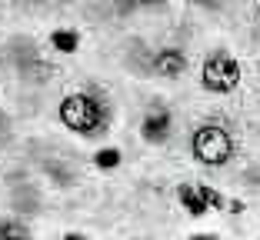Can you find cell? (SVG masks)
I'll list each match as a JSON object with an SVG mask.
<instances>
[{"instance_id": "cell-1", "label": "cell", "mask_w": 260, "mask_h": 240, "mask_svg": "<svg viewBox=\"0 0 260 240\" xmlns=\"http://www.w3.org/2000/svg\"><path fill=\"white\" fill-rule=\"evenodd\" d=\"M57 117H60V124L70 133H77V137H84V140H97L110 130L114 110H110L107 97L100 90H74L60 100Z\"/></svg>"}, {"instance_id": "cell-2", "label": "cell", "mask_w": 260, "mask_h": 240, "mask_svg": "<svg viewBox=\"0 0 260 240\" xmlns=\"http://www.w3.org/2000/svg\"><path fill=\"white\" fill-rule=\"evenodd\" d=\"M190 154L197 163L204 167H223V163L234 160L237 154V144H234V133L220 124H204L193 130L190 137Z\"/></svg>"}, {"instance_id": "cell-3", "label": "cell", "mask_w": 260, "mask_h": 240, "mask_svg": "<svg viewBox=\"0 0 260 240\" xmlns=\"http://www.w3.org/2000/svg\"><path fill=\"white\" fill-rule=\"evenodd\" d=\"M240 74H244V70H240V60L230 54L227 47H214V50L204 57V63H200V84L210 93L237 90Z\"/></svg>"}, {"instance_id": "cell-4", "label": "cell", "mask_w": 260, "mask_h": 240, "mask_svg": "<svg viewBox=\"0 0 260 240\" xmlns=\"http://www.w3.org/2000/svg\"><path fill=\"white\" fill-rule=\"evenodd\" d=\"M150 74H157V77H184L187 74V54L180 50V47H160V50H153L150 57Z\"/></svg>"}, {"instance_id": "cell-5", "label": "cell", "mask_w": 260, "mask_h": 240, "mask_svg": "<svg viewBox=\"0 0 260 240\" xmlns=\"http://www.w3.org/2000/svg\"><path fill=\"white\" fill-rule=\"evenodd\" d=\"M170 130H174V114L167 107H153L144 114V124H140V137L147 144H167Z\"/></svg>"}, {"instance_id": "cell-6", "label": "cell", "mask_w": 260, "mask_h": 240, "mask_svg": "<svg viewBox=\"0 0 260 240\" xmlns=\"http://www.w3.org/2000/svg\"><path fill=\"white\" fill-rule=\"evenodd\" d=\"M10 207H14L17 217H20V214H34V210L40 207L37 187H30V184H17L14 190H10Z\"/></svg>"}, {"instance_id": "cell-7", "label": "cell", "mask_w": 260, "mask_h": 240, "mask_svg": "<svg viewBox=\"0 0 260 240\" xmlns=\"http://www.w3.org/2000/svg\"><path fill=\"white\" fill-rule=\"evenodd\" d=\"M0 240H34V230L23 217L4 214V217H0Z\"/></svg>"}, {"instance_id": "cell-8", "label": "cell", "mask_w": 260, "mask_h": 240, "mask_svg": "<svg viewBox=\"0 0 260 240\" xmlns=\"http://www.w3.org/2000/svg\"><path fill=\"white\" fill-rule=\"evenodd\" d=\"M177 200L184 203V210L190 214V217H204L207 210H210L204 200H200V194H197V187H193V184H180V187H177Z\"/></svg>"}, {"instance_id": "cell-9", "label": "cell", "mask_w": 260, "mask_h": 240, "mask_svg": "<svg viewBox=\"0 0 260 240\" xmlns=\"http://www.w3.org/2000/svg\"><path fill=\"white\" fill-rule=\"evenodd\" d=\"M50 47H54L57 54H77V47H80V33L63 27V30H54L50 33Z\"/></svg>"}, {"instance_id": "cell-10", "label": "cell", "mask_w": 260, "mask_h": 240, "mask_svg": "<svg viewBox=\"0 0 260 240\" xmlns=\"http://www.w3.org/2000/svg\"><path fill=\"white\" fill-rule=\"evenodd\" d=\"M44 174L54 180L57 187H70V184H74V170H70L67 163H60V160H47L44 163Z\"/></svg>"}, {"instance_id": "cell-11", "label": "cell", "mask_w": 260, "mask_h": 240, "mask_svg": "<svg viewBox=\"0 0 260 240\" xmlns=\"http://www.w3.org/2000/svg\"><path fill=\"white\" fill-rule=\"evenodd\" d=\"M120 160H123V154L117 147H104V150L93 154V167H97V170H117Z\"/></svg>"}, {"instance_id": "cell-12", "label": "cell", "mask_w": 260, "mask_h": 240, "mask_svg": "<svg viewBox=\"0 0 260 240\" xmlns=\"http://www.w3.org/2000/svg\"><path fill=\"white\" fill-rule=\"evenodd\" d=\"M197 194H200V200H204L210 210H220V214L227 210V203H230V200H223L220 190H214V187H207V184H197Z\"/></svg>"}, {"instance_id": "cell-13", "label": "cell", "mask_w": 260, "mask_h": 240, "mask_svg": "<svg viewBox=\"0 0 260 240\" xmlns=\"http://www.w3.org/2000/svg\"><path fill=\"white\" fill-rule=\"evenodd\" d=\"M110 10H114L117 17H130V14H137V0H110Z\"/></svg>"}, {"instance_id": "cell-14", "label": "cell", "mask_w": 260, "mask_h": 240, "mask_svg": "<svg viewBox=\"0 0 260 240\" xmlns=\"http://www.w3.org/2000/svg\"><path fill=\"white\" fill-rule=\"evenodd\" d=\"M140 10H164L167 7V0H137Z\"/></svg>"}, {"instance_id": "cell-15", "label": "cell", "mask_w": 260, "mask_h": 240, "mask_svg": "<svg viewBox=\"0 0 260 240\" xmlns=\"http://www.w3.org/2000/svg\"><path fill=\"white\" fill-rule=\"evenodd\" d=\"M227 210H230V214H244V203H240V200H230Z\"/></svg>"}, {"instance_id": "cell-16", "label": "cell", "mask_w": 260, "mask_h": 240, "mask_svg": "<svg viewBox=\"0 0 260 240\" xmlns=\"http://www.w3.org/2000/svg\"><path fill=\"white\" fill-rule=\"evenodd\" d=\"M197 4H200V7H210V10H214V7H220L223 0H197Z\"/></svg>"}, {"instance_id": "cell-17", "label": "cell", "mask_w": 260, "mask_h": 240, "mask_svg": "<svg viewBox=\"0 0 260 240\" xmlns=\"http://www.w3.org/2000/svg\"><path fill=\"white\" fill-rule=\"evenodd\" d=\"M190 240H220V237H217V233H193Z\"/></svg>"}, {"instance_id": "cell-18", "label": "cell", "mask_w": 260, "mask_h": 240, "mask_svg": "<svg viewBox=\"0 0 260 240\" xmlns=\"http://www.w3.org/2000/svg\"><path fill=\"white\" fill-rule=\"evenodd\" d=\"M63 240H90V237H84V233H74V230H70V233H63Z\"/></svg>"}, {"instance_id": "cell-19", "label": "cell", "mask_w": 260, "mask_h": 240, "mask_svg": "<svg viewBox=\"0 0 260 240\" xmlns=\"http://www.w3.org/2000/svg\"><path fill=\"white\" fill-rule=\"evenodd\" d=\"M253 23H257V30H260V4H257V10H253Z\"/></svg>"}]
</instances>
